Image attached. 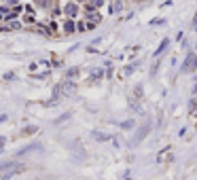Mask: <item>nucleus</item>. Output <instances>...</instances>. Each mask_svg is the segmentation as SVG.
<instances>
[{
    "label": "nucleus",
    "instance_id": "f257e3e1",
    "mask_svg": "<svg viewBox=\"0 0 197 180\" xmlns=\"http://www.w3.org/2000/svg\"><path fill=\"white\" fill-rule=\"evenodd\" d=\"M148 129H150V125H148V123H144V125H142V127H140V131H138L136 136H133V140H131V146H136V144H140L142 140H144V136L148 133Z\"/></svg>",
    "mask_w": 197,
    "mask_h": 180
},
{
    "label": "nucleus",
    "instance_id": "f03ea898",
    "mask_svg": "<svg viewBox=\"0 0 197 180\" xmlns=\"http://www.w3.org/2000/svg\"><path fill=\"white\" fill-rule=\"evenodd\" d=\"M195 66H197V55H195V53H191V55L186 57V61L182 64V72H191Z\"/></svg>",
    "mask_w": 197,
    "mask_h": 180
},
{
    "label": "nucleus",
    "instance_id": "7ed1b4c3",
    "mask_svg": "<svg viewBox=\"0 0 197 180\" xmlns=\"http://www.w3.org/2000/svg\"><path fill=\"white\" fill-rule=\"evenodd\" d=\"M34 148H40V144H30V146H25V148H21V150H17V157H19V155H25V152H30V150H34Z\"/></svg>",
    "mask_w": 197,
    "mask_h": 180
},
{
    "label": "nucleus",
    "instance_id": "20e7f679",
    "mask_svg": "<svg viewBox=\"0 0 197 180\" xmlns=\"http://www.w3.org/2000/svg\"><path fill=\"white\" fill-rule=\"evenodd\" d=\"M64 11H66V15L74 17V15H76V4H66V8H64Z\"/></svg>",
    "mask_w": 197,
    "mask_h": 180
},
{
    "label": "nucleus",
    "instance_id": "39448f33",
    "mask_svg": "<svg viewBox=\"0 0 197 180\" xmlns=\"http://www.w3.org/2000/svg\"><path fill=\"white\" fill-rule=\"evenodd\" d=\"M167 44H169V40H167V38H163V42H161V47L155 51V55H159V53H163V51L167 49Z\"/></svg>",
    "mask_w": 197,
    "mask_h": 180
},
{
    "label": "nucleus",
    "instance_id": "423d86ee",
    "mask_svg": "<svg viewBox=\"0 0 197 180\" xmlns=\"http://www.w3.org/2000/svg\"><path fill=\"white\" fill-rule=\"evenodd\" d=\"M91 136H93L95 140H108V136H106V133H100V131H93Z\"/></svg>",
    "mask_w": 197,
    "mask_h": 180
},
{
    "label": "nucleus",
    "instance_id": "0eeeda50",
    "mask_svg": "<svg viewBox=\"0 0 197 180\" xmlns=\"http://www.w3.org/2000/svg\"><path fill=\"white\" fill-rule=\"evenodd\" d=\"M64 30H66V32H74V23H72V21H66Z\"/></svg>",
    "mask_w": 197,
    "mask_h": 180
},
{
    "label": "nucleus",
    "instance_id": "6e6552de",
    "mask_svg": "<svg viewBox=\"0 0 197 180\" xmlns=\"http://www.w3.org/2000/svg\"><path fill=\"white\" fill-rule=\"evenodd\" d=\"M76 74H78V68H70L68 70V78H74Z\"/></svg>",
    "mask_w": 197,
    "mask_h": 180
},
{
    "label": "nucleus",
    "instance_id": "1a4fd4ad",
    "mask_svg": "<svg viewBox=\"0 0 197 180\" xmlns=\"http://www.w3.org/2000/svg\"><path fill=\"white\" fill-rule=\"evenodd\" d=\"M121 127H123V129H129V127H133V121H125V123H121Z\"/></svg>",
    "mask_w": 197,
    "mask_h": 180
},
{
    "label": "nucleus",
    "instance_id": "9d476101",
    "mask_svg": "<svg viewBox=\"0 0 197 180\" xmlns=\"http://www.w3.org/2000/svg\"><path fill=\"white\" fill-rule=\"evenodd\" d=\"M91 76H93V78H100V76H102V70H93Z\"/></svg>",
    "mask_w": 197,
    "mask_h": 180
},
{
    "label": "nucleus",
    "instance_id": "9b49d317",
    "mask_svg": "<svg viewBox=\"0 0 197 180\" xmlns=\"http://www.w3.org/2000/svg\"><path fill=\"white\" fill-rule=\"evenodd\" d=\"M100 4H102V0H91V8L93 6H100Z\"/></svg>",
    "mask_w": 197,
    "mask_h": 180
},
{
    "label": "nucleus",
    "instance_id": "f8f14e48",
    "mask_svg": "<svg viewBox=\"0 0 197 180\" xmlns=\"http://www.w3.org/2000/svg\"><path fill=\"white\" fill-rule=\"evenodd\" d=\"M4 142H6L4 138H0V152H2V148H4Z\"/></svg>",
    "mask_w": 197,
    "mask_h": 180
}]
</instances>
